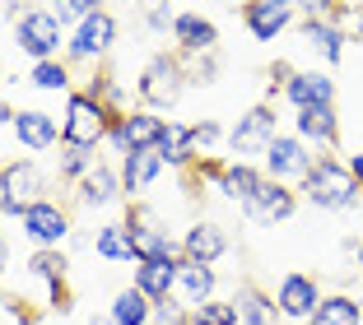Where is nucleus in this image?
<instances>
[{
  "label": "nucleus",
  "instance_id": "obj_1",
  "mask_svg": "<svg viewBox=\"0 0 363 325\" xmlns=\"http://www.w3.org/2000/svg\"><path fill=\"white\" fill-rule=\"evenodd\" d=\"M298 190L312 210H326V214H350L363 205V186L354 181L350 163L335 154H317V163H312V172L303 177Z\"/></svg>",
  "mask_w": 363,
  "mask_h": 325
},
{
  "label": "nucleus",
  "instance_id": "obj_2",
  "mask_svg": "<svg viewBox=\"0 0 363 325\" xmlns=\"http://www.w3.org/2000/svg\"><path fill=\"white\" fill-rule=\"evenodd\" d=\"M65 42H70V33H65V23L56 19L47 5H33V10H23L19 19H14V47H19L23 56H33V65L56 61V56L65 52Z\"/></svg>",
  "mask_w": 363,
  "mask_h": 325
},
{
  "label": "nucleus",
  "instance_id": "obj_3",
  "mask_svg": "<svg viewBox=\"0 0 363 325\" xmlns=\"http://www.w3.org/2000/svg\"><path fill=\"white\" fill-rule=\"evenodd\" d=\"M112 121H117V116L107 112L98 98H89L84 89H79V93H70V103H65V116H61V144L98 149V144L107 139V130H112Z\"/></svg>",
  "mask_w": 363,
  "mask_h": 325
},
{
  "label": "nucleus",
  "instance_id": "obj_4",
  "mask_svg": "<svg viewBox=\"0 0 363 325\" xmlns=\"http://www.w3.org/2000/svg\"><path fill=\"white\" fill-rule=\"evenodd\" d=\"M186 70H182V56H168V52H159V56H150V65L140 70V84H135V93H140V103L150 107V112H168L172 103H177L182 93H186Z\"/></svg>",
  "mask_w": 363,
  "mask_h": 325
},
{
  "label": "nucleus",
  "instance_id": "obj_5",
  "mask_svg": "<svg viewBox=\"0 0 363 325\" xmlns=\"http://www.w3.org/2000/svg\"><path fill=\"white\" fill-rule=\"evenodd\" d=\"M38 200H47V172L33 158H14L0 168V214L23 219V210Z\"/></svg>",
  "mask_w": 363,
  "mask_h": 325
},
{
  "label": "nucleus",
  "instance_id": "obj_6",
  "mask_svg": "<svg viewBox=\"0 0 363 325\" xmlns=\"http://www.w3.org/2000/svg\"><path fill=\"white\" fill-rule=\"evenodd\" d=\"M312 163H317V154H312V144H303L298 135H275L270 149L261 154V172H266L270 181H284V186H303Z\"/></svg>",
  "mask_w": 363,
  "mask_h": 325
},
{
  "label": "nucleus",
  "instance_id": "obj_7",
  "mask_svg": "<svg viewBox=\"0 0 363 325\" xmlns=\"http://www.w3.org/2000/svg\"><path fill=\"white\" fill-rule=\"evenodd\" d=\"M279 135V116L270 103H257L252 112H242L228 130V149L238 154V163H252V154H266L270 139Z\"/></svg>",
  "mask_w": 363,
  "mask_h": 325
},
{
  "label": "nucleus",
  "instance_id": "obj_8",
  "mask_svg": "<svg viewBox=\"0 0 363 325\" xmlns=\"http://www.w3.org/2000/svg\"><path fill=\"white\" fill-rule=\"evenodd\" d=\"M163 130H168V116L150 112V107H135V112H126V116H117V121H112L107 144L126 158V154H135V149H159Z\"/></svg>",
  "mask_w": 363,
  "mask_h": 325
},
{
  "label": "nucleus",
  "instance_id": "obj_9",
  "mask_svg": "<svg viewBox=\"0 0 363 325\" xmlns=\"http://www.w3.org/2000/svg\"><path fill=\"white\" fill-rule=\"evenodd\" d=\"M112 42H117V19L107 10L89 14L79 28H70V42H65V61L70 65H94L103 61L107 52H112Z\"/></svg>",
  "mask_w": 363,
  "mask_h": 325
},
{
  "label": "nucleus",
  "instance_id": "obj_10",
  "mask_svg": "<svg viewBox=\"0 0 363 325\" xmlns=\"http://www.w3.org/2000/svg\"><path fill=\"white\" fill-rule=\"evenodd\" d=\"M19 228H23V237H28L38 251H56V246L70 237V210H65V205H56V200L47 195V200H38V205H28V210H23Z\"/></svg>",
  "mask_w": 363,
  "mask_h": 325
},
{
  "label": "nucleus",
  "instance_id": "obj_11",
  "mask_svg": "<svg viewBox=\"0 0 363 325\" xmlns=\"http://www.w3.org/2000/svg\"><path fill=\"white\" fill-rule=\"evenodd\" d=\"M126 228H130V241H135V256L140 261H182V241L154 219L150 210H130L126 214Z\"/></svg>",
  "mask_w": 363,
  "mask_h": 325
},
{
  "label": "nucleus",
  "instance_id": "obj_12",
  "mask_svg": "<svg viewBox=\"0 0 363 325\" xmlns=\"http://www.w3.org/2000/svg\"><path fill=\"white\" fill-rule=\"evenodd\" d=\"M294 210H298V186H284V181H261V190L242 205V219L257 223V228H270V223H284L294 219Z\"/></svg>",
  "mask_w": 363,
  "mask_h": 325
},
{
  "label": "nucleus",
  "instance_id": "obj_13",
  "mask_svg": "<svg viewBox=\"0 0 363 325\" xmlns=\"http://www.w3.org/2000/svg\"><path fill=\"white\" fill-rule=\"evenodd\" d=\"M321 283L312 279V274H303V270H294V274H284L279 279V288H275V312L284 316V321H312V312L321 307Z\"/></svg>",
  "mask_w": 363,
  "mask_h": 325
},
{
  "label": "nucleus",
  "instance_id": "obj_14",
  "mask_svg": "<svg viewBox=\"0 0 363 325\" xmlns=\"http://www.w3.org/2000/svg\"><path fill=\"white\" fill-rule=\"evenodd\" d=\"M10 135L19 139V149H28V154H47V149H61V121H56L52 112H43V107H19Z\"/></svg>",
  "mask_w": 363,
  "mask_h": 325
},
{
  "label": "nucleus",
  "instance_id": "obj_15",
  "mask_svg": "<svg viewBox=\"0 0 363 325\" xmlns=\"http://www.w3.org/2000/svg\"><path fill=\"white\" fill-rule=\"evenodd\" d=\"M201 172H210L214 190L224 200H233L238 210H242L247 200L261 190V181H266V172H261L257 163H224V168H201Z\"/></svg>",
  "mask_w": 363,
  "mask_h": 325
},
{
  "label": "nucleus",
  "instance_id": "obj_16",
  "mask_svg": "<svg viewBox=\"0 0 363 325\" xmlns=\"http://www.w3.org/2000/svg\"><path fill=\"white\" fill-rule=\"evenodd\" d=\"M284 103L294 112H303V107H331L335 103V79L326 70H294V79L284 84Z\"/></svg>",
  "mask_w": 363,
  "mask_h": 325
},
{
  "label": "nucleus",
  "instance_id": "obj_17",
  "mask_svg": "<svg viewBox=\"0 0 363 325\" xmlns=\"http://www.w3.org/2000/svg\"><path fill=\"white\" fill-rule=\"evenodd\" d=\"M228 251V232L219 228L214 219H201L186 228V237H182V261H196V265H214L224 261Z\"/></svg>",
  "mask_w": 363,
  "mask_h": 325
},
{
  "label": "nucleus",
  "instance_id": "obj_18",
  "mask_svg": "<svg viewBox=\"0 0 363 325\" xmlns=\"http://www.w3.org/2000/svg\"><path fill=\"white\" fill-rule=\"evenodd\" d=\"M163 168H168V163H163L159 149H135V154L121 158V190H126V200L145 195V190L163 177Z\"/></svg>",
  "mask_w": 363,
  "mask_h": 325
},
{
  "label": "nucleus",
  "instance_id": "obj_19",
  "mask_svg": "<svg viewBox=\"0 0 363 325\" xmlns=\"http://www.w3.org/2000/svg\"><path fill=\"white\" fill-rule=\"evenodd\" d=\"M214 288H219V274H214V265H196V261H182L177 270V288H172V297H177L186 312H196V307H205L214 297Z\"/></svg>",
  "mask_w": 363,
  "mask_h": 325
},
{
  "label": "nucleus",
  "instance_id": "obj_20",
  "mask_svg": "<svg viewBox=\"0 0 363 325\" xmlns=\"http://www.w3.org/2000/svg\"><path fill=\"white\" fill-rule=\"evenodd\" d=\"M172 42H177L182 56H201V52H219V28H214V19H205V14H177V23H172Z\"/></svg>",
  "mask_w": 363,
  "mask_h": 325
},
{
  "label": "nucleus",
  "instance_id": "obj_21",
  "mask_svg": "<svg viewBox=\"0 0 363 325\" xmlns=\"http://www.w3.org/2000/svg\"><path fill=\"white\" fill-rule=\"evenodd\" d=\"M294 14H298V10L270 5V0H247V5H242V23H247V33H252L257 42H275L279 33L294 23Z\"/></svg>",
  "mask_w": 363,
  "mask_h": 325
},
{
  "label": "nucleus",
  "instance_id": "obj_22",
  "mask_svg": "<svg viewBox=\"0 0 363 325\" xmlns=\"http://www.w3.org/2000/svg\"><path fill=\"white\" fill-rule=\"evenodd\" d=\"M294 135H298L303 144L335 149V139H340V121H335V103H331V107H303V112L294 116Z\"/></svg>",
  "mask_w": 363,
  "mask_h": 325
},
{
  "label": "nucleus",
  "instance_id": "obj_23",
  "mask_svg": "<svg viewBox=\"0 0 363 325\" xmlns=\"http://www.w3.org/2000/svg\"><path fill=\"white\" fill-rule=\"evenodd\" d=\"M28 274L47 283V293H52L56 312H65V307H70V297H65V274H70V261H65L61 246H56V251H33L28 256Z\"/></svg>",
  "mask_w": 363,
  "mask_h": 325
},
{
  "label": "nucleus",
  "instance_id": "obj_24",
  "mask_svg": "<svg viewBox=\"0 0 363 325\" xmlns=\"http://www.w3.org/2000/svg\"><path fill=\"white\" fill-rule=\"evenodd\" d=\"M121 195H126V190H121V172H112L107 163H98V168L75 186V200L84 205V210H107V205H117Z\"/></svg>",
  "mask_w": 363,
  "mask_h": 325
},
{
  "label": "nucleus",
  "instance_id": "obj_25",
  "mask_svg": "<svg viewBox=\"0 0 363 325\" xmlns=\"http://www.w3.org/2000/svg\"><path fill=\"white\" fill-rule=\"evenodd\" d=\"M298 33H303V42H308L326 65H340L345 61V28H340V23H331V19H303Z\"/></svg>",
  "mask_w": 363,
  "mask_h": 325
},
{
  "label": "nucleus",
  "instance_id": "obj_26",
  "mask_svg": "<svg viewBox=\"0 0 363 325\" xmlns=\"http://www.w3.org/2000/svg\"><path fill=\"white\" fill-rule=\"evenodd\" d=\"M177 270H182V261H140L130 283H135L150 302H163V297H172V288H177Z\"/></svg>",
  "mask_w": 363,
  "mask_h": 325
},
{
  "label": "nucleus",
  "instance_id": "obj_27",
  "mask_svg": "<svg viewBox=\"0 0 363 325\" xmlns=\"http://www.w3.org/2000/svg\"><path fill=\"white\" fill-rule=\"evenodd\" d=\"M94 251L103 256V261H112V265H140L126 219H121V223H103V228L94 232Z\"/></svg>",
  "mask_w": 363,
  "mask_h": 325
},
{
  "label": "nucleus",
  "instance_id": "obj_28",
  "mask_svg": "<svg viewBox=\"0 0 363 325\" xmlns=\"http://www.w3.org/2000/svg\"><path fill=\"white\" fill-rule=\"evenodd\" d=\"M233 302H238V316H242V325H275V321H279L275 293H266V288H257V283H242Z\"/></svg>",
  "mask_w": 363,
  "mask_h": 325
},
{
  "label": "nucleus",
  "instance_id": "obj_29",
  "mask_svg": "<svg viewBox=\"0 0 363 325\" xmlns=\"http://www.w3.org/2000/svg\"><path fill=\"white\" fill-rule=\"evenodd\" d=\"M308 325H363V302L350 293H326Z\"/></svg>",
  "mask_w": 363,
  "mask_h": 325
},
{
  "label": "nucleus",
  "instance_id": "obj_30",
  "mask_svg": "<svg viewBox=\"0 0 363 325\" xmlns=\"http://www.w3.org/2000/svg\"><path fill=\"white\" fill-rule=\"evenodd\" d=\"M107 316H112L117 325H154V302H150L145 293H140L135 283H130V288H121V293L112 297Z\"/></svg>",
  "mask_w": 363,
  "mask_h": 325
},
{
  "label": "nucleus",
  "instance_id": "obj_31",
  "mask_svg": "<svg viewBox=\"0 0 363 325\" xmlns=\"http://www.w3.org/2000/svg\"><path fill=\"white\" fill-rule=\"evenodd\" d=\"M94 168H98V149L61 144V154H56V177H61V181H75V186H79Z\"/></svg>",
  "mask_w": 363,
  "mask_h": 325
},
{
  "label": "nucleus",
  "instance_id": "obj_32",
  "mask_svg": "<svg viewBox=\"0 0 363 325\" xmlns=\"http://www.w3.org/2000/svg\"><path fill=\"white\" fill-rule=\"evenodd\" d=\"M159 154H163L168 168H186V163H196V154H191V126L168 121V130H163V139H159Z\"/></svg>",
  "mask_w": 363,
  "mask_h": 325
},
{
  "label": "nucleus",
  "instance_id": "obj_33",
  "mask_svg": "<svg viewBox=\"0 0 363 325\" xmlns=\"http://www.w3.org/2000/svg\"><path fill=\"white\" fill-rule=\"evenodd\" d=\"M28 79H33L38 93H70V61H65V56H56V61H38Z\"/></svg>",
  "mask_w": 363,
  "mask_h": 325
},
{
  "label": "nucleus",
  "instance_id": "obj_34",
  "mask_svg": "<svg viewBox=\"0 0 363 325\" xmlns=\"http://www.w3.org/2000/svg\"><path fill=\"white\" fill-rule=\"evenodd\" d=\"M182 56V52H177ZM182 70H186V84L210 89L219 79V52H201V56H182Z\"/></svg>",
  "mask_w": 363,
  "mask_h": 325
},
{
  "label": "nucleus",
  "instance_id": "obj_35",
  "mask_svg": "<svg viewBox=\"0 0 363 325\" xmlns=\"http://www.w3.org/2000/svg\"><path fill=\"white\" fill-rule=\"evenodd\" d=\"M47 10H52L56 19L65 23V28H79V23H84L89 14L103 10V0H47Z\"/></svg>",
  "mask_w": 363,
  "mask_h": 325
},
{
  "label": "nucleus",
  "instance_id": "obj_36",
  "mask_svg": "<svg viewBox=\"0 0 363 325\" xmlns=\"http://www.w3.org/2000/svg\"><path fill=\"white\" fill-rule=\"evenodd\" d=\"M191 325H242V316H238V302H219V297H210L205 307L191 312Z\"/></svg>",
  "mask_w": 363,
  "mask_h": 325
},
{
  "label": "nucleus",
  "instance_id": "obj_37",
  "mask_svg": "<svg viewBox=\"0 0 363 325\" xmlns=\"http://www.w3.org/2000/svg\"><path fill=\"white\" fill-rule=\"evenodd\" d=\"M219 139H228V135H224V126L205 116V121H196V126H191V154H196V158H205L214 144H219Z\"/></svg>",
  "mask_w": 363,
  "mask_h": 325
},
{
  "label": "nucleus",
  "instance_id": "obj_38",
  "mask_svg": "<svg viewBox=\"0 0 363 325\" xmlns=\"http://www.w3.org/2000/svg\"><path fill=\"white\" fill-rule=\"evenodd\" d=\"M154 325H191V312L177 297H163V302H154Z\"/></svg>",
  "mask_w": 363,
  "mask_h": 325
},
{
  "label": "nucleus",
  "instance_id": "obj_39",
  "mask_svg": "<svg viewBox=\"0 0 363 325\" xmlns=\"http://www.w3.org/2000/svg\"><path fill=\"white\" fill-rule=\"evenodd\" d=\"M172 23H177L172 0H159V5H150V10H145V28H150V33H172Z\"/></svg>",
  "mask_w": 363,
  "mask_h": 325
},
{
  "label": "nucleus",
  "instance_id": "obj_40",
  "mask_svg": "<svg viewBox=\"0 0 363 325\" xmlns=\"http://www.w3.org/2000/svg\"><path fill=\"white\" fill-rule=\"evenodd\" d=\"M294 10H298L303 19H331V14L340 10V0H294Z\"/></svg>",
  "mask_w": 363,
  "mask_h": 325
},
{
  "label": "nucleus",
  "instance_id": "obj_41",
  "mask_svg": "<svg viewBox=\"0 0 363 325\" xmlns=\"http://www.w3.org/2000/svg\"><path fill=\"white\" fill-rule=\"evenodd\" d=\"M345 163H350V172H354V181H359V186H363V154H350V158H345Z\"/></svg>",
  "mask_w": 363,
  "mask_h": 325
},
{
  "label": "nucleus",
  "instance_id": "obj_42",
  "mask_svg": "<svg viewBox=\"0 0 363 325\" xmlns=\"http://www.w3.org/2000/svg\"><path fill=\"white\" fill-rule=\"evenodd\" d=\"M14 116H19V112H14L10 103H0V126H14Z\"/></svg>",
  "mask_w": 363,
  "mask_h": 325
},
{
  "label": "nucleus",
  "instance_id": "obj_43",
  "mask_svg": "<svg viewBox=\"0 0 363 325\" xmlns=\"http://www.w3.org/2000/svg\"><path fill=\"white\" fill-rule=\"evenodd\" d=\"M5 265H10V246H5V237H0V283H5Z\"/></svg>",
  "mask_w": 363,
  "mask_h": 325
},
{
  "label": "nucleus",
  "instance_id": "obj_44",
  "mask_svg": "<svg viewBox=\"0 0 363 325\" xmlns=\"http://www.w3.org/2000/svg\"><path fill=\"white\" fill-rule=\"evenodd\" d=\"M354 38L363 42V5H359V14H354Z\"/></svg>",
  "mask_w": 363,
  "mask_h": 325
},
{
  "label": "nucleus",
  "instance_id": "obj_45",
  "mask_svg": "<svg viewBox=\"0 0 363 325\" xmlns=\"http://www.w3.org/2000/svg\"><path fill=\"white\" fill-rule=\"evenodd\" d=\"M89 325H117V321H112V316H94V321H89Z\"/></svg>",
  "mask_w": 363,
  "mask_h": 325
},
{
  "label": "nucleus",
  "instance_id": "obj_46",
  "mask_svg": "<svg viewBox=\"0 0 363 325\" xmlns=\"http://www.w3.org/2000/svg\"><path fill=\"white\" fill-rule=\"evenodd\" d=\"M354 256H359V270H363V237H359V246H354Z\"/></svg>",
  "mask_w": 363,
  "mask_h": 325
},
{
  "label": "nucleus",
  "instance_id": "obj_47",
  "mask_svg": "<svg viewBox=\"0 0 363 325\" xmlns=\"http://www.w3.org/2000/svg\"><path fill=\"white\" fill-rule=\"evenodd\" d=\"M270 5H289V10H294V0H270Z\"/></svg>",
  "mask_w": 363,
  "mask_h": 325
},
{
  "label": "nucleus",
  "instance_id": "obj_48",
  "mask_svg": "<svg viewBox=\"0 0 363 325\" xmlns=\"http://www.w3.org/2000/svg\"><path fill=\"white\" fill-rule=\"evenodd\" d=\"M10 5H23V0H10Z\"/></svg>",
  "mask_w": 363,
  "mask_h": 325
},
{
  "label": "nucleus",
  "instance_id": "obj_49",
  "mask_svg": "<svg viewBox=\"0 0 363 325\" xmlns=\"http://www.w3.org/2000/svg\"><path fill=\"white\" fill-rule=\"evenodd\" d=\"M172 5H177V0H172Z\"/></svg>",
  "mask_w": 363,
  "mask_h": 325
},
{
  "label": "nucleus",
  "instance_id": "obj_50",
  "mask_svg": "<svg viewBox=\"0 0 363 325\" xmlns=\"http://www.w3.org/2000/svg\"><path fill=\"white\" fill-rule=\"evenodd\" d=\"M0 74H5V70H0Z\"/></svg>",
  "mask_w": 363,
  "mask_h": 325
}]
</instances>
